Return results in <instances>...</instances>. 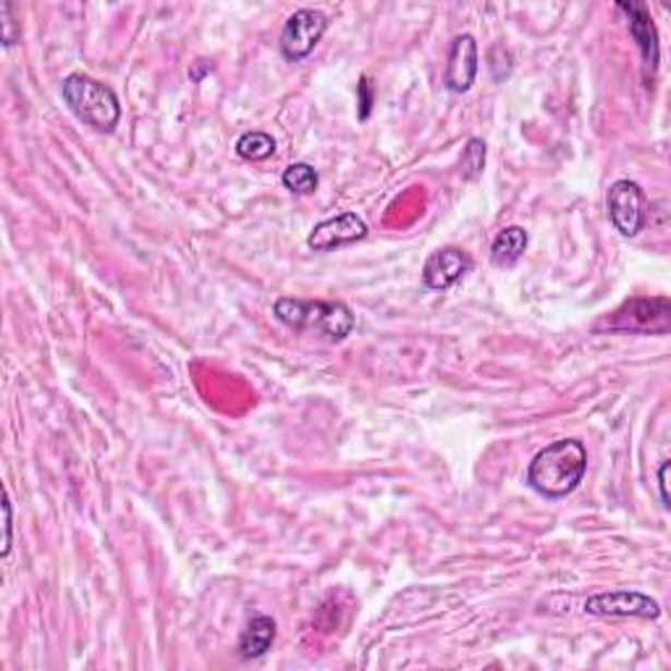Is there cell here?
<instances>
[{"instance_id":"cell-1","label":"cell","mask_w":671,"mask_h":671,"mask_svg":"<svg viewBox=\"0 0 671 671\" xmlns=\"http://www.w3.org/2000/svg\"><path fill=\"white\" fill-rule=\"evenodd\" d=\"M588 472V448L577 439H559L532 457L525 483L538 496L559 501L575 493Z\"/></svg>"},{"instance_id":"cell-2","label":"cell","mask_w":671,"mask_h":671,"mask_svg":"<svg viewBox=\"0 0 671 671\" xmlns=\"http://www.w3.org/2000/svg\"><path fill=\"white\" fill-rule=\"evenodd\" d=\"M273 315L278 323L302 334L323 336L325 342L342 344L355 331V312L344 302H325V299H297L281 297L273 304Z\"/></svg>"},{"instance_id":"cell-3","label":"cell","mask_w":671,"mask_h":671,"mask_svg":"<svg viewBox=\"0 0 671 671\" xmlns=\"http://www.w3.org/2000/svg\"><path fill=\"white\" fill-rule=\"evenodd\" d=\"M63 103L82 123L97 132H113L121 121V103L108 84L87 74H69L61 82Z\"/></svg>"},{"instance_id":"cell-4","label":"cell","mask_w":671,"mask_h":671,"mask_svg":"<svg viewBox=\"0 0 671 671\" xmlns=\"http://www.w3.org/2000/svg\"><path fill=\"white\" fill-rule=\"evenodd\" d=\"M606 207H609V218L611 224H614V229L627 239L637 237V233L645 229V224H648L650 202L637 181H614V184L609 187V192H606Z\"/></svg>"},{"instance_id":"cell-5","label":"cell","mask_w":671,"mask_h":671,"mask_svg":"<svg viewBox=\"0 0 671 671\" xmlns=\"http://www.w3.org/2000/svg\"><path fill=\"white\" fill-rule=\"evenodd\" d=\"M611 331H630V334H669L671 302L667 297L630 299L606 321Z\"/></svg>"},{"instance_id":"cell-6","label":"cell","mask_w":671,"mask_h":671,"mask_svg":"<svg viewBox=\"0 0 671 671\" xmlns=\"http://www.w3.org/2000/svg\"><path fill=\"white\" fill-rule=\"evenodd\" d=\"M328 16L321 9H299L286 19L281 32V53L286 61L299 63L304 61L317 43L323 40L325 29H328Z\"/></svg>"},{"instance_id":"cell-7","label":"cell","mask_w":671,"mask_h":671,"mask_svg":"<svg viewBox=\"0 0 671 671\" xmlns=\"http://www.w3.org/2000/svg\"><path fill=\"white\" fill-rule=\"evenodd\" d=\"M585 614L609 619H658L661 603L640 590H611L590 596L585 601Z\"/></svg>"},{"instance_id":"cell-8","label":"cell","mask_w":671,"mask_h":671,"mask_svg":"<svg viewBox=\"0 0 671 671\" xmlns=\"http://www.w3.org/2000/svg\"><path fill=\"white\" fill-rule=\"evenodd\" d=\"M478 69H480V58L475 37L467 35V32L465 35L454 37L452 48H448L446 69H443V87L454 95L470 93L475 76H478Z\"/></svg>"},{"instance_id":"cell-9","label":"cell","mask_w":671,"mask_h":671,"mask_svg":"<svg viewBox=\"0 0 671 671\" xmlns=\"http://www.w3.org/2000/svg\"><path fill=\"white\" fill-rule=\"evenodd\" d=\"M364 237H368V224L357 213L344 211L334 218L315 224V229L308 237V247L315 252H331L338 250V247L362 242Z\"/></svg>"},{"instance_id":"cell-10","label":"cell","mask_w":671,"mask_h":671,"mask_svg":"<svg viewBox=\"0 0 671 671\" xmlns=\"http://www.w3.org/2000/svg\"><path fill=\"white\" fill-rule=\"evenodd\" d=\"M472 271V257L459 247H443L422 265V284L433 291H446L457 286Z\"/></svg>"},{"instance_id":"cell-11","label":"cell","mask_w":671,"mask_h":671,"mask_svg":"<svg viewBox=\"0 0 671 671\" xmlns=\"http://www.w3.org/2000/svg\"><path fill=\"white\" fill-rule=\"evenodd\" d=\"M616 9L627 14L630 35L632 40L637 43V48H640L645 67L656 71L658 58H661V45H658V29L648 14V9H645L643 3H616Z\"/></svg>"},{"instance_id":"cell-12","label":"cell","mask_w":671,"mask_h":671,"mask_svg":"<svg viewBox=\"0 0 671 671\" xmlns=\"http://www.w3.org/2000/svg\"><path fill=\"white\" fill-rule=\"evenodd\" d=\"M276 632H278L276 619L268 614H255L250 622H247L242 635H239V645H237L239 656H242L244 661L265 656L273 648V643H276Z\"/></svg>"},{"instance_id":"cell-13","label":"cell","mask_w":671,"mask_h":671,"mask_svg":"<svg viewBox=\"0 0 671 671\" xmlns=\"http://www.w3.org/2000/svg\"><path fill=\"white\" fill-rule=\"evenodd\" d=\"M527 242H530V237H527L523 226H506V229H501L496 239H493L491 263L499 265V268H512V265H517L519 257L525 255Z\"/></svg>"},{"instance_id":"cell-14","label":"cell","mask_w":671,"mask_h":671,"mask_svg":"<svg viewBox=\"0 0 671 671\" xmlns=\"http://www.w3.org/2000/svg\"><path fill=\"white\" fill-rule=\"evenodd\" d=\"M237 155L244 160H268L276 155V140L268 132H260V129H255V132H244L242 136L237 140Z\"/></svg>"},{"instance_id":"cell-15","label":"cell","mask_w":671,"mask_h":671,"mask_svg":"<svg viewBox=\"0 0 671 671\" xmlns=\"http://www.w3.org/2000/svg\"><path fill=\"white\" fill-rule=\"evenodd\" d=\"M486 160H488L486 140H480V136H470L465 149H462V158H459L462 179H465V181L480 179V176H483V171H486Z\"/></svg>"},{"instance_id":"cell-16","label":"cell","mask_w":671,"mask_h":671,"mask_svg":"<svg viewBox=\"0 0 671 671\" xmlns=\"http://www.w3.org/2000/svg\"><path fill=\"white\" fill-rule=\"evenodd\" d=\"M281 184L289 189L291 194H312L317 184H321V176H317L310 163H291L281 173Z\"/></svg>"},{"instance_id":"cell-17","label":"cell","mask_w":671,"mask_h":671,"mask_svg":"<svg viewBox=\"0 0 671 671\" xmlns=\"http://www.w3.org/2000/svg\"><path fill=\"white\" fill-rule=\"evenodd\" d=\"M0 35H3V45L5 48H11V45H16L19 40H22V22L16 19V11H14V3H0Z\"/></svg>"},{"instance_id":"cell-18","label":"cell","mask_w":671,"mask_h":671,"mask_svg":"<svg viewBox=\"0 0 671 671\" xmlns=\"http://www.w3.org/2000/svg\"><path fill=\"white\" fill-rule=\"evenodd\" d=\"M375 103V93H373V84H370L368 76H362L360 84H357V106H360V121H368L370 110H373Z\"/></svg>"},{"instance_id":"cell-19","label":"cell","mask_w":671,"mask_h":671,"mask_svg":"<svg viewBox=\"0 0 671 671\" xmlns=\"http://www.w3.org/2000/svg\"><path fill=\"white\" fill-rule=\"evenodd\" d=\"M3 525H5V540H3V559L11 553V546H14V510H11V493L5 488L3 493Z\"/></svg>"},{"instance_id":"cell-20","label":"cell","mask_w":671,"mask_h":671,"mask_svg":"<svg viewBox=\"0 0 671 671\" xmlns=\"http://www.w3.org/2000/svg\"><path fill=\"white\" fill-rule=\"evenodd\" d=\"M669 467H671V462H663V465L658 467V491H661L663 510H669V506H671V499H669Z\"/></svg>"},{"instance_id":"cell-21","label":"cell","mask_w":671,"mask_h":671,"mask_svg":"<svg viewBox=\"0 0 671 671\" xmlns=\"http://www.w3.org/2000/svg\"><path fill=\"white\" fill-rule=\"evenodd\" d=\"M211 71H213V63H207V61H194V63H192V69H189V80H192V82H202V76L211 74Z\"/></svg>"}]
</instances>
